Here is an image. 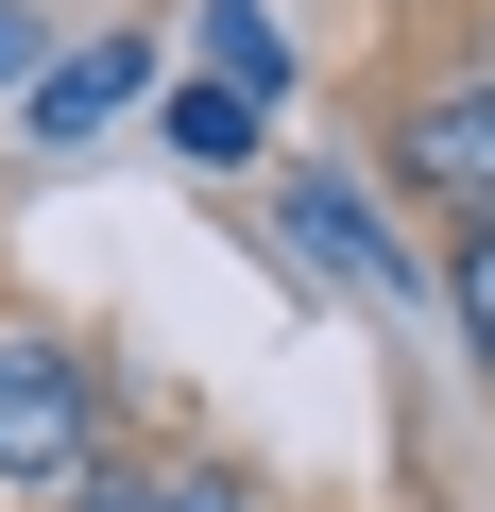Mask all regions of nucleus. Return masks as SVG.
Listing matches in <instances>:
<instances>
[{"instance_id":"obj_1","label":"nucleus","mask_w":495,"mask_h":512,"mask_svg":"<svg viewBox=\"0 0 495 512\" xmlns=\"http://www.w3.org/2000/svg\"><path fill=\"white\" fill-rule=\"evenodd\" d=\"M86 444H103L86 359H69V342H0V478H18V495H69Z\"/></svg>"},{"instance_id":"obj_2","label":"nucleus","mask_w":495,"mask_h":512,"mask_svg":"<svg viewBox=\"0 0 495 512\" xmlns=\"http://www.w3.org/2000/svg\"><path fill=\"white\" fill-rule=\"evenodd\" d=\"M393 171L461 222V239H495V69H461V86H427L410 120H393Z\"/></svg>"},{"instance_id":"obj_3","label":"nucleus","mask_w":495,"mask_h":512,"mask_svg":"<svg viewBox=\"0 0 495 512\" xmlns=\"http://www.w3.org/2000/svg\"><path fill=\"white\" fill-rule=\"evenodd\" d=\"M154 86V52L137 35H103V52H69V69H35V154H69V137H103L120 103Z\"/></svg>"},{"instance_id":"obj_4","label":"nucleus","mask_w":495,"mask_h":512,"mask_svg":"<svg viewBox=\"0 0 495 512\" xmlns=\"http://www.w3.org/2000/svg\"><path fill=\"white\" fill-rule=\"evenodd\" d=\"M291 256H325L342 291H410V256L376 239V205H359V188H325V171L291 188Z\"/></svg>"},{"instance_id":"obj_5","label":"nucleus","mask_w":495,"mask_h":512,"mask_svg":"<svg viewBox=\"0 0 495 512\" xmlns=\"http://www.w3.org/2000/svg\"><path fill=\"white\" fill-rule=\"evenodd\" d=\"M188 18H205V86H239V103H274V86H291L274 0H188Z\"/></svg>"},{"instance_id":"obj_6","label":"nucleus","mask_w":495,"mask_h":512,"mask_svg":"<svg viewBox=\"0 0 495 512\" xmlns=\"http://www.w3.org/2000/svg\"><path fill=\"white\" fill-rule=\"evenodd\" d=\"M171 154L188 171H239V154H257V103H239V86H171Z\"/></svg>"},{"instance_id":"obj_7","label":"nucleus","mask_w":495,"mask_h":512,"mask_svg":"<svg viewBox=\"0 0 495 512\" xmlns=\"http://www.w3.org/2000/svg\"><path fill=\"white\" fill-rule=\"evenodd\" d=\"M137 512H257V495H239V461H171V478H137Z\"/></svg>"},{"instance_id":"obj_8","label":"nucleus","mask_w":495,"mask_h":512,"mask_svg":"<svg viewBox=\"0 0 495 512\" xmlns=\"http://www.w3.org/2000/svg\"><path fill=\"white\" fill-rule=\"evenodd\" d=\"M444 291H461V342L495 359V239H461V274H444Z\"/></svg>"},{"instance_id":"obj_9","label":"nucleus","mask_w":495,"mask_h":512,"mask_svg":"<svg viewBox=\"0 0 495 512\" xmlns=\"http://www.w3.org/2000/svg\"><path fill=\"white\" fill-rule=\"evenodd\" d=\"M52 512H137V478H69V495H52Z\"/></svg>"},{"instance_id":"obj_10","label":"nucleus","mask_w":495,"mask_h":512,"mask_svg":"<svg viewBox=\"0 0 495 512\" xmlns=\"http://www.w3.org/2000/svg\"><path fill=\"white\" fill-rule=\"evenodd\" d=\"M18 35H35V18H18V0H0V69H18Z\"/></svg>"}]
</instances>
